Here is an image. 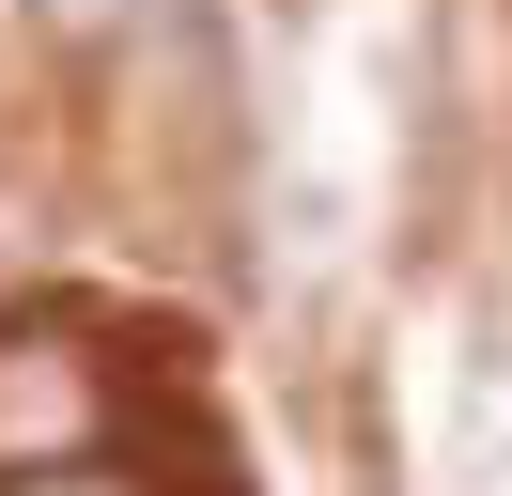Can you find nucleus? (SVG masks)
I'll return each instance as SVG.
<instances>
[{"label": "nucleus", "instance_id": "f257e3e1", "mask_svg": "<svg viewBox=\"0 0 512 496\" xmlns=\"http://www.w3.org/2000/svg\"><path fill=\"white\" fill-rule=\"evenodd\" d=\"M125 109H140V140H156L187 186H233V171H249V109H233V31H218V0H156V16H140Z\"/></svg>", "mask_w": 512, "mask_h": 496}, {"label": "nucleus", "instance_id": "7ed1b4c3", "mask_svg": "<svg viewBox=\"0 0 512 496\" xmlns=\"http://www.w3.org/2000/svg\"><path fill=\"white\" fill-rule=\"evenodd\" d=\"M47 31H125V16H156V0H32Z\"/></svg>", "mask_w": 512, "mask_h": 496}, {"label": "nucleus", "instance_id": "20e7f679", "mask_svg": "<svg viewBox=\"0 0 512 496\" xmlns=\"http://www.w3.org/2000/svg\"><path fill=\"white\" fill-rule=\"evenodd\" d=\"M16 496H140V481H109V465H63V481H16Z\"/></svg>", "mask_w": 512, "mask_h": 496}, {"label": "nucleus", "instance_id": "f03ea898", "mask_svg": "<svg viewBox=\"0 0 512 496\" xmlns=\"http://www.w3.org/2000/svg\"><path fill=\"white\" fill-rule=\"evenodd\" d=\"M109 450V357L78 326H0V496Z\"/></svg>", "mask_w": 512, "mask_h": 496}]
</instances>
